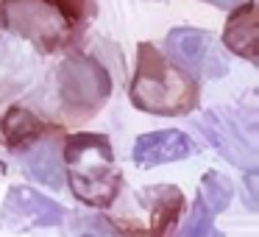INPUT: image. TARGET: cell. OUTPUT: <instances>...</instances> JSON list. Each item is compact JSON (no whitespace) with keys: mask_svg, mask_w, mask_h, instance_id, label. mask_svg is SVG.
Instances as JSON below:
<instances>
[{"mask_svg":"<svg viewBox=\"0 0 259 237\" xmlns=\"http://www.w3.org/2000/svg\"><path fill=\"white\" fill-rule=\"evenodd\" d=\"M92 237H98V234H92Z\"/></svg>","mask_w":259,"mask_h":237,"instance_id":"e0dca14e","label":"cell"},{"mask_svg":"<svg viewBox=\"0 0 259 237\" xmlns=\"http://www.w3.org/2000/svg\"><path fill=\"white\" fill-rule=\"evenodd\" d=\"M231 195H234V184L229 181V176H223L220 170H206V173H203L198 198L206 204L212 215L223 212V209L231 204Z\"/></svg>","mask_w":259,"mask_h":237,"instance_id":"4fadbf2b","label":"cell"},{"mask_svg":"<svg viewBox=\"0 0 259 237\" xmlns=\"http://www.w3.org/2000/svg\"><path fill=\"white\" fill-rule=\"evenodd\" d=\"M64 170L73 195L90 207L106 209L120 192V168L109 137L78 131L64 142Z\"/></svg>","mask_w":259,"mask_h":237,"instance_id":"7a4b0ae2","label":"cell"},{"mask_svg":"<svg viewBox=\"0 0 259 237\" xmlns=\"http://www.w3.org/2000/svg\"><path fill=\"white\" fill-rule=\"evenodd\" d=\"M181 237H223L218 229H214V215L209 212V207L195 198L192 201V209L187 215V223L181 229Z\"/></svg>","mask_w":259,"mask_h":237,"instance_id":"5bb4252c","label":"cell"},{"mask_svg":"<svg viewBox=\"0 0 259 237\" xmlns=\"http://www.w3.org/2000/svg\"><path fill=\"white\" fill-rule=\"evenodd\" d=\"M209 3H218V6L229 9V6H240V3H245V0H209Z\"/></svg>","mask_w":259,"mask_h":237,"instance_id":"2e32d148","label":"cell"},{"mask_svg":"<svg viewBox=\"0 0 259 237\" xmlns=\"http://www.w3.org/2000/svg\"><path fill=\"white\" fill-rule=\"evenodd\" d=\"M0 131H3V140H6L9 148H25L31 142H36L39 137H45L48 126L28 109L12 106L0 120Z\"/></svg>","mask_w":259,"mask_h":237,"instance_id":"7c38bea8","label":"cell"},{"mask_svg":"<svg viewBox=\"0 0 259 237\" xmlns=\"http://www.w3.org/2000/svg\"><path fill=\"white\" fill-rule=\"evenodd\" d=\"M140 201L151 212V218H148V237H170L176 220H179L181 207H184V195H181L179 187H173V184L148 187V190L140 192Z\"/></svg>","mask_w":259,"mask_h":237,"instance_id":"9c48e42d","label":"cell"},{"mask_svg":"<svg viewBox=\"0 0 259 237\" xmlns=\"http://www.w3.org/2000/svg\"><path fill=\"white\" fill-rule=\"evenodd\" d=\"M223 45L240 59H248L251 64L259 62V45H256V6L253 0H245L242 6L229 17L223 31Z\"/></svg>","mask_w":259,"mask_h":237,"instance_id":"8fae6325","label":"cell"},{"mask_svg":"<svg viewBox=\"0 0 259 237\" xmlns=\"http://www.w3.org/2000/svg\"><path fill=\"white\" fill-rule=\"evenodd\" d=\"M56 84L62 103L75 114H95L112 95V78L106 67L84 53L64 59L56 73Z\"/></svg>","mask_w":259,"mask_h":237,"instance_id":"5b68a950","label":"cell"},{"mask_svg":"<svg viewBox=\"0 0 259 237\" xmlns=\"http://www.w3.org/2000/svg\"><path fill=\"white\" fill-rule=\"evenodd\" d=\"M64 220V207L31 187H12L3 201V223L12 231H28L36 226H56Z\"/></svg>","mask_w":259,"mask_h":237,"instance_id":"52a82bcc","label":"cell"},{"mask_svg":"<svg viewBox=\"0 0 259 237\" xmlns=\"http://www.w3.org/2000/svg\"><path fill=\"white\" fill-rule=\"evenodd\" d=\"M195 151L192 140L179 129H164V131H151V134H142L134 142V165L140 168H159V165L167 162H181L190 153Z\"/></svg>","mask_w":259,"mask_h":237,"instance_id":"ba28073f","label":"cell"},{"mask_svg":"<svg viewBox=\"0 0 259 237\" xmlns=\"http://www.w3.org/2000/svg\"><path fill=\"white\" fill-rule=\"evenodd\" d=\"M0 20L42 51L64 48L84 20V0H3Z\"/></svg>","mask_w":259,"mask_h":237,"instance_id":"3957f363","label":"cell"},{"mask_svg":"<svg viewBox=\"0 0 259 237\" xmlns=\"http://www.w3.org/2000/svg\"><path fill=\"white\" fill-rule=\"evenodd\" d=\"M195 126L203 131L209 145L226 159L242 170H256L259 151H256V123L245 117L242 112L231 109H209L195 120Z\"/></svg>","mask_w":259,"mask_h":237,"instance_id":"277c9868","label":"cell"},{"mask_svg":"<svg viewBox=\"0 0 259 237\" xmlns=\"http://www.w3.org/2000/svg\"><path fill=\"white\" fill-rule=\"evenodd\" d=\"M170 62L181 67L187 75H203V78H223L229 73V59L218 45L214 34L203 28H173L164 40Z\"/></svg>","mask_w":259,"mask_h":237,"instance_id":"8992f818","label":"cell"},{"mask_svg":"<svg viewBox=\"0 0 259 237\" xmlns=\"http://www.w3.org/2000/svg\"><path fill=\"white\" fill-rule=\"evenodd\" d=\"M23 168L31 179L42 181L45 187H59L64 184V165H62V156H59V148L51 137H39L36 142L23 148Z\"/></svg>","mask_w":259,"mask_h":237,"instance_id":"30bf717a","label":"cell"},{"mask_svg":"<svg viewBox=\"0 0 259 237\" xmlns=\"http://www.w3.org/2000/svg\"><path fill=\"white\" fill-rule=\"evenodd\" d=\"M245 204H248V209H259V176H256V170H251L245 176Z\"/></svg>","mask_w":259,"mask_h":237,"instance_id":"9a60e30c","label":"cell"},{"mask_svg":"<svg viewBox=\"0 0 259 237\" xmlns=\"http://www.w3.org/2000/svg\"><path fill=\"white\" fill-rule=\"evenodd\" d=\"M131 103L148 114L179 117L198 106V84L192 75L176 67L156 45L137 48V73L131 81Z\"/></svg>","mask_w":259,"mask_h":237,"instance_id":"6da1fadb","label":"cell"}]
</instances>
